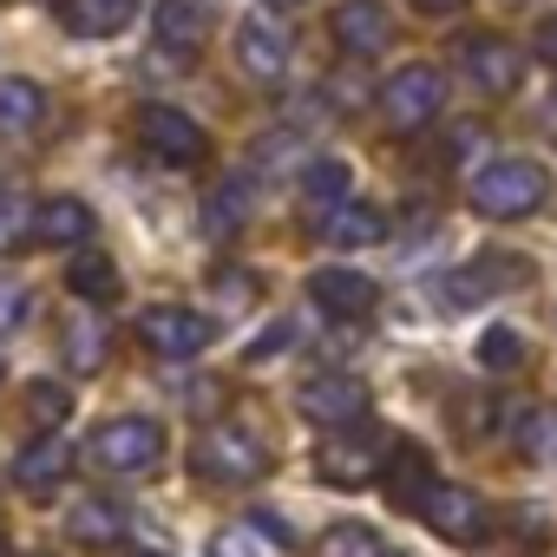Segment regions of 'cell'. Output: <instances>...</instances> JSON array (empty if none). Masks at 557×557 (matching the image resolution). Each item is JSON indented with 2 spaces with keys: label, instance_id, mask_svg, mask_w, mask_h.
<instances>
[{
  "label": "cell",
  "instance_id": "cell-1",
  "mask_svg": "<svg viewBox=\"0 0 557 557\" xmlns=\"http://www.w3.org/2000/svg\"><path fill=\"white\" fill-rule=\"evenodd\" d=\"M466 197H472L479 216H492V223H518V216L544 210V197H550V171L531 164V158H498V164L472 171Z\"/></svg>",
  "mask_w": 557,
  "mask_h": 557
},
{
  "label": "cell",
  "instance_id": "cell-2",
  "mask_svg": "<svg viewBox=\"0 0 557 557\" xmlns=\"http://www.w3.org/2000/svg\"><path fill=\"white\" fill-rule=\"evenodd\" d=\"M92 466L99 472H119V479H145V472H158V459H164V426L158 420H145V413H125V420H106L99 433H92Z\"/></svg>",
  "mask_w": 557,
  "mask_h": 557
},
{
  "label": "cell",
  "instance_id": "cell-3",
  "mask_svg": "<svg viewBox=\"0 0 557 557\" xmlns=\"http://www.w3.org/2000/svg\"><path fill=\"white\" fill-rule=\"evenodd\" d=\"M190 466H197V479H210V485H256V479L269 472V453H262V440H256L249 426L223 420V426H210V433L190 446Z\"/></svg>",
  "mask_w": 557,
  "mask_h": 557
},
{
  "label": "cell",
  "instance_id": "cell-4",
  "mask_svg": "<svg viewBox=\"0 0 557 557\" xmlns=\"http://www.w3.org/2000/svg\"><path fill=\"white\" fill-rule=\"evenodd\" d=\"M440 106H446V73L440 66H400L387 86H381V119L394 125V132H426L433 119H440Z\"/></svg>",
  "mask_w": 557,
  "mask_h": 557
},
{
  "label": "cell",
  "instance_id": "cell-5",
  "mask_svg": "<svg viewBox=\"0 0 557 557\" xmlns=\"http://www.w3.org/2000/svg\"><path fill=\"white\" fill-rule=\"evenodd\" d=\"M413 518H426V531L446 537V544H485V537H492V505H485L472 485H440V479H433V492L420 498Z\"/></svg>",
  "mask_w": 557,
  "mask_h": 557
},
{
  "label": "cell",
  "instance_id": "cell-6",
  "mask_svg": "<svg viewBox=\"0 0 557 557\" xmlns=\"http://www.w3.org/2000/svg\"><path fill=\"white\" fill-rule=\"evenodd\" d=\"M138 138H145V151H151L158 164H171V171H190V164L210 158L203 125H197L190 112H177V106H145V112H138Z\"/></svg>",
  "mask_w": 557,
  "mask_h": 557
},
{
  "label": "cell",
  "instance_id": "cell-7",
  "mask_svg": "<svg viewBox=\"0 0 557 557\" xmlns=\"http://www.w3.org/2000/svg\"><path fill=\"white\" fill-rule=\"evenodd\" d=\"M138 335H145V348H151L158 361H197V355L216 342V322H210V315H197V309L158 302V309H145V315H138Z\"/></svg>",
  "mask_w": 557,
  "mask_h": 557
},
{
  "label": "cell",
  "instance_id": "cell-8",
  "mask_svg": "<svg viewBox=\"0 0 557 557\" xmlns=\"http://www.w3.org/2000/svg\"><path fill=\"white\" fill-rule=\"evenodd\" d=\"M368 400H374V394H368L355 374H309L302 394H296L302 420H315L322 433H348V426H361V420H368Z\"/></svg>",
  "mask_w": 557,
  "mask_h": 557
},
{
  "label": "cell",
  "instance_id": "cell-9",
  "mask_svg": "<svg viewBox=\"0 0 557 557\" xmlns=\"http://www.w3.org/2000/svg\"><path fill=\"white\" fill-rule=\"evenodd\" d=\"M381 466H387V453H381V440H374L368 426H348V433H335V440L315 453V472H322V485H335V492L368 485Z\"/></svg>",
  "mask_w": 557,
  "mask_h": 557
},
{
  "label": "cell",
  "instance_id": "cell-10",
  "mask_svg": "<svg viewBox=\"0 0 557 557\" xmlns=\"http://www.w3.org/2000/svg\"><path fill=\"white\" fill-rule=\"evenodd\" d=\"M459 73L479 86V92H518V79H524V53L511 47V40H498V34H479V40H466L459 47Z\"/></svg>",
  "mask_w": 557,
  "mask_h": 557
},
{
  "label": "cell",
  "instance_id": "cell-11",
  "mask_svg": "<svg viewBox=\"0 0 557 557\" xmlns=\"http://www.w3.org/2000/svg\"><path fill=\"white\" fill-rule=\"evenodd\" d=\"M309 296H315V309L335 315V322H368L374 302H381V289L368 283V275H361V269H342V262L309 275Z\"/></svg>",
  "mask_w": 557,
  "mask_h": 557
},
{
  "label": "cell",
  "instance_id": "cell-12",
  "mask_svg": "<svg viewBox=\"0 0 557 557\" xmlns=\"http://www.w3.org/2000/svg\"><path fill=\"white\" fill-rule=\"evenodd\" d=\"M236 66L256 79V86H275L289 73V34L275 27L269 14H249L243 27H236Z\"/></svg>",
  "mask_w": 557,
  "mask_h": 557
},
{
  "label": "cell",
  "instance_id": "cell-13",
  "mask_svg": "<svg viewBox=\"0 0 557 557\" xmlns=\"http://www.w3.org/2000/svg\"><path fill=\"white\" fill-rule=\"evenodd\" d=\"M329 27H335V47H342L348 60H374V53H387V40H394V14L381 8V0H342Z\"/></svg>",
  "mask_w": 557,
  "mask_h": 557
},
{
  "label": "cell",
  "instance_id": "cell-14",
  "mask_svg": "<svg viewBox=\"0 0 557 557\" xmlns=\"http://www.w3.org/2000/svg\"><path fill=\"white\" fill-rule=\"evenodd\" d=\"M524 262H511V256H485V262H472V269H459V275H446L440 283V296H446V309H479V302H492V296H505L511 283H524Z\"/></svg>",
  "mask_w": 557,
  "mask_h": 557
},
{
  "label": "cell",
  "instance_id": "cell-15",
  "mask_svg": "<svg viewBox=\"0 0 557 557\" xmlns=\"http://www.w3.org/2000/svg\"><path fill=\"white\" fill-rule=\"evenodd\" d=\"M73 472V446H60L53 433H34L21 453H14V485L21 492H60Z\"/></svg>",
  "mask_w": 557,
  "mask_h": 557
},
{
  "label": "cell",
  "instance_id": "cell-16",
  "mask_svg": "<svg viewBox=\"0 0 557 557\" xmlns=\"http://www.w3.org/2000/svg\"><path fill=\"white\" fill-rule=\"evenodd\" d=\"M381 485L400 511H420V498L433 492V459L413 446V440H394L387 446V466H381Z\"/></svg>",
  "mask_w": 557,
  "mask_h": 557
},
{
  "label": "cell",
  "instance_id": "cell-17",
  "mask_svg": "<svg viewBox=\"0 0 557 557\" xmlns=\"http://www.w3.org/2000/svg\"><path fill=\"white\" fill-rule=\"evenodd\" d=\"M34 243H47V249H86L92 243V210L79 197L34 203Z\"/></svg>",
  "mask_w": 557,
  "mask_h": 557
},
{
  "label": "cell",
  "instance_id": "cell-18",
  "mask_svg": "<svg viewBox=\"0 0 557 557\" xmlns=\"http://www.w3.org/2000/svg\"><path fill=\"white\" fill-rule=\"evenodd\" d=\"M40 125H47V86H34V79H0V138L27 145Z\"/></svg>",
  "mask_w": 557,
  "mask_h": 557
},
{
  "label": "cell",
  "instance_id": "cell-19",
  "mask_svg": "<svg viewBox=\"0 0 557 557\" xmlns=\"http://www.w3.org/2000/svg\"><path fill=\"white\" fill-rule=\"evenodd\" d=\"M151 27H158V47L171 60H197V47H203V8L197 0H158Z\"/></svg>",
  "mask_w": 557,
  "mask_h": 557
},
{
  "label": "cell",
  "instance_id": "cell-20",
  "mask_svg": "<svg viewBox=\"0 0 557 557\" xmlns=\"http://www.w3.org/2000/svg\"><path fill=\"white\" fill-rule=\"evenodd\" d=\"M322 243H335V249H374V243H387V216L374 210V203H342V210H329L322 216Z\"/></svg>",
  "mask_w": 557,
  "mask_h": 557
},
{
  "label": "cell",
  "instance_id": "cell-21",
  "mask_svg": "<svg viewBox=\"0 0 557 557\" xmlns=\"http://www.w3.org/2000/svg\"><path fill=\"white\" fill-rule=\"evenodd\" d=\"M66 289H73V296H86L92 309H106V302L119 296V269H112V256H106V249H92V243H86V249H73V262H66Z\"/></svg>",
  "mask_w": 557,
  "mask_h": 557
},
{
  "label": "cell",
  "instance_id": "cell-22",
  "mask_svg": "<svg viewBox=\"0 0 557 557\" xmlns=\"http://www.w3.org/2000/svg\"><path fill=\"white\" fill-rule=\"evenodd\" d=\"M138 8H145V0H73L66 21H73L79 40H112V34H125L138 21Z\"/></svg>",
  "mask_w": 557,
  "mask_h": 557
},
{
  "label": "cell",
  "instance_id": "cell-23",
  "mask_svg": "<svg viewBox=\"0 0 557 557\" xmlns=\"http://www.w3.org/2000/svg\"><path fill=\"white\" fill-rule=\"evenodd\" d=\"M249 203H256V197H249V177H243V171L223 177V184L203 197V230H210V236H236V230L249 223Z\"/></svg>",
  "mask_w": 557,
  "mask_h": 557
},
{
  "label": "cell",
  "instance_id": "cell-24",
  "mask_svg": "<svg viewBox=\"0 0 557 557\" xmlns=\"http://www.w3.org/2000/svg\"><path fill=\"white\" fill-rule=\"evenodd\" d=\"M60 348H66V361L79 368V374H92V368H106V355H112V335H106V322L99 315H66V329H60Z\"/></svg>",
  "mask_w": 557,
  "mask_h": 557
},
{
  "label": "cell",
  "instance_id": "cell-25",
  "mask_svg": "<svg viewBox=\"0 0 557 557\" xmlns=\"http://www.w3.org/2000/svg\"><path fill=\"white\" fill-rule=\"evenodd\" d=\"M348 190H355V171L342 164V158H309L302 164V197L329 216V210H342L348 203Z\"/></svg>",
  "mask_w": 557,
  "mask_h": 557
},
{
  "label": "cell",
  "instance_id": "cell-26",
  "mask_svg": "<svg viewBox=\"0 0 557 557\" xmlns=\"http://www.w3.org/2000/svg\"><path fill=\"white\" fill-rule=\"evenodd\" d=\"M66 531H73L79 544H119V537H125V505H119V498H86V505H73Z\"/></svg>",
  "mask_w": 557,
  "mask_h": 557
},
{
  "label": "cell",
  "instance_id": "cell-27",
  "mask_svg": "<svg viewBox=\"0 0 557 557\" xmlns=\"http://www.w3.org/2000/svg\"><path fill=\"white\" fill-rule=\"evenodd\" d=\"M66 420H73V394L60 381H34L27 387V426L34 433H60Z\"/></svg>",
  "mask_w": 557,
  "mask_h": 557
},
{
  "label": "cell",
  "instance_id": "cell-28",
  "mask_svg": "<svg viewBox=\"0 0 557 557\" xmlns=\"http://www.w3.org/2000/svg\"><path fill=\"white\" fill-rule=\"evenodd\" d=\"M479 368H492V374H511V368H524V335L518 329H485L479 335Z\"/></svg>",
  "mask_w": 557,
  "mask_h": 557
},
{
  "label": "cell",
  "instance_id": "cell-29",
  "mask_svg": "<svg viewBox=\"0 0 557 557\" xmlns=\"http://www.w3.org/2000/svg\"><path fill=\"white\" fill-rule=\"evenodd\" d=\"M34 236V203L21 190H0V249H14Z\"/></svg>",
  "mask_w": 557,
  "mask_h": 557
},
{
  "label": "cell",
  "instance_id": "cell-30",
  "mask_svg": "<svg viewBox=\"0 0 557 557\" xmlns=\"http://www.w3.org/2000/svg\"><path fill=\"white\" fill-rule=\"evenodd\" d=\"M322 557H381V537L368 524H335L322 537Z\"/></svg>",
  "mask_w": 557,
  "mask_h": 557
},
{
  "label": "cell",
  "instance_id": "cell-31",
  "mask_svg": "<svg viewBox=\"0 0 557 557\" xmlns=\"http://www.w3.org/2000/svg\"><path fill=\"white\" fill-rule=\"evenodd\" d=\"M518 446H524V459H544V446H557V420L524 413V420H518Z\"/></svg>",
  "mask_w": 557,
  "mask_h": 557
},
{
  "label": "cell",
  "instance_id": "cell-32",
  "mask_svg": "<svg viewBox=\"0 0 557 557\" xmlns=\"http://www.w3.org/2000/svg\"><path fill=\"white\" fill-rule=\"evenodd\" d=\"M27 322V289L21 283H8V275H0V335H14Z\"/></svg>",
  "mask_w": 557,
  "mask_h": 557
},
{
  "label": "cell",
  "instance_id": "cell-33",
  "mask_svg": "<svg viewBox=\"0 0 557 557\" xmlns=\"http://www.w3.org/2000/svg\"><path fill=\"white\" fill-rule=\"evenodd\" d=\"M505 518H511V537H518V544H524V550H531V544H544V537H550V524H544V518H537V511H531V505H511V511H505Z\"/></svg>",
  "mask_w": 557,
  "mask_h": 557
},
{
  "label": "cell",
  "instance_id": "cell-34",
  "mask_svg": "<svg viewBox=\"0 0 557 557\" xmlns=\"http://www.w3.org/2000/svg\"><path fill=\"white\" fill-rule=\"evenodd\" d=\"M296 342V322H275V329H262L256 335V348H249V361H275V355H283Z\"/></svg>",
  "mask_w": 557,
  "mask_h": 557
},
{
  "label": "cell",
  "instance_id": "cell-35",
  "mask_svg": "<svg viewBox=\"0 0 557 557\" xmlns=\"http://www.w3.org/2000/svg\"><path fill=\"white\" fill-rule=\"evenodd\" d=\"M216 289H223L230 309H243V302L256 296V275H243V269H216Z\"/></svg>",
  "mask_w": 557,
  "mask_h": 557
},
{
  "label": "cell",
  "instance_id": "cell-36",
  "mask_svg": "<svg viewBox=\"0 0 557 557\" xmlns=\"http://www.w3.org/2000/svg\"><path fill=\"white\" fill-rule=\"evenodd\" d=\"M210 557H262V550H256L249 531H216V537H210Z\"/></svg>",
  "mask_w": 557,
  "mask_h": 557
},
{
  "label": "cell",
  "instance_id": "cell-37",
  "mask_svg": "<svg viewBox=\"0 0 557 557\" xmlns=\"http://www.w3.org/2000/svg\"><path fill=\"white\" fill-rule=\"evenodd\" d=\"M531 53H537L544 66H557V14H550V21H544L537 34H531Z\"/></svg>",
  "mask_w": 557,
  "mask_h": 557
},
{
  "label": "cell",
  "instance_id": "cell-38",
  "mask_svg": "<svg viewBox=\"0 0 557 557\" xmlns=\"http://www.w3.org/2000/svg\"><path fill=\"white\" fill-rule=\"evenodd\" d=\"M413 8H420V14H459L466 0H413Z\"/></svg>",
  "mask_w": 557,
  "mask_h": 557
},
{
  "label": "cell",
  "instance_id": "cell-39",
  "mask_svg": "<svg viewBox=\"0 0 557 557\" xmlns=\"http://www.w3.org/2000/svg\"><path fill=\"white\" fill-rule=\"evenodd\" d=\"M269 8H302V0H269Z\"/></svg>",
  "mask_w": 557,
  "mask_h": 557
},
{
  "label": "cell",
  "instance_id": "cell-40",
  "mask_svg": "<svg viewBox=\"0 0 557 557\" xmlns=\"http://www.w3.org/2000/svg\"><path fill=\"white\" fill-rule=\"evenodd\" d=\"M132 557H164V550H132Z\"/></svg>",
  "mask_w": 557,
  "mask_h": 557
},
{
  "label": "cell",
  "instance_id": "cell-41",
  "mask_svg": "<svg viewBox=\"0 0 557 557\" xmlns=\"http://www.w3.org/2000/svg\"><path fill=\"white\" fill-rule=\"evenodd\" d=\"M0 557H8V537H0Z\"/></svg>",
  "mask_w": 557,
  "mask_h": 557
},
{
  "label": "cell",
  "instance_id": "cell-42",
  "mask_svg": "<svg viewBox=\"0 0 557 557\" xmlns=\"http://www.w3.org/2000/svg\"><path fill=\"white\" fill-rule=\"evenodd\" d=\"M381 557H394V550H381Z\"/></svg>",
  "mask_w": 557,
  "mask_h": 557
}]
</instances>
